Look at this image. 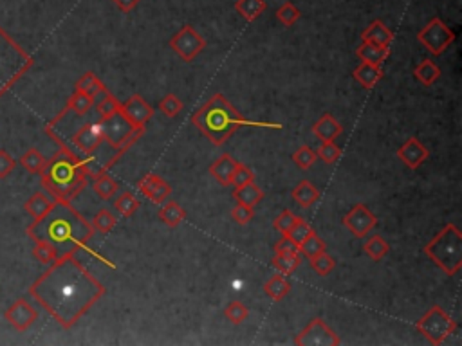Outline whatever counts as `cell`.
I'll return each mask as SVG.
<instances>
[{
    "label": "cell",
    "mask_w": 462,
    "mask_h": 346,
    "mask_svg": "<svg viewBox=\"0 0 462 346\" xmlns=\"http://www.w3.org/2000/svg\"><path fill=\"white\" fill-rule=\"evenodd\" d=\"M300 252H276L271 260L274 269H279L282 274H293L300 265Z\"/></svg>",
    "instance_id": "1f68e13d"
},
{
    "label": "cell",
    "mask_w": 462,
    "mask_h": 346,
    "mask_svg": "<svg viewBox=\"0 0 462 346\" xmlns=\"http://www.w3.org/2000/svg\"><path fill=\"white\" fill-rule=\"evenodd\" d=\"M455 33L451 27H448L439 17H433L432 20L417 33V42L423 45L430 55L439 56L454 43Z\"/></svg>",
    "instance_id": "9c48e42d"
},
{
    "label": "cell",
    "mask_w": 462,
    "mask_h": 346,
    "mask_svg": "<svg viewBox=\"0 0 462 346\" xmlns=\"http://www.w3.org/2000/svg\"><path fill=\"white\" fill-rule=\"evenodd\" d=\"M274 251L276 252H298V245H296L287 235H282V238H280L279 242H276V245H274Z\"/></svg>",
    "instance_id": "f5cc1de1"
},
{
    "label": "cell",
    "mask_w": 462,
    "mask_h": 346,
    "mask_svg": "<svg viewBox=\"0 0 462 346\" xmlns=\"http://www.w3.org/2000/svg\"><path fill=\"white\" fill-rule=\"evenodd\" d=\"M112 2H114V6L120 9L121 13H130V11H134V9L137 8V4H139L141 0H112Z\"/></svg>",
    "instance_id": "db71d44e"
},
{
    "label": "cell",
    "mask_w": 462,
    "mask_h": 346,
    "mask_svg": "<svg viewBox=\"0 0 462 346\" xmlns=\"http://www.w3.org/2000/svg\"><path fill=\"white\" fill-rule=\"evenodd\" d=\"M326 247H327L326 242H323V240H321L316 233H311V235H309L307 238H305L304 242L298 245V252L311 260V258H314L316 254H320V252L326 251Z\"/></svg>",
    "instance_id": "8d00e7d4"
},
{
    "label": "cell",
    "mask_w": 462,
    "mask_h": 346,
    "mask_svg": "<svg viewBox=\"0 0 462 346\" xmlns=\"http://www.w3.org/2000/svg\"><path fill=\"white\" fill-rule=\"evenodd\" d=\"M139 206H141L139 199H137L136 195L130 192H125L123 195H120V197L115 199V202H114V208L120 211L123 217H132V215L139 210Z\"/></svg>",
    "instance_id": "74e56055"
},
{
    "label": "cell",
    "mask_w": 462,
    "mask_h": 346,
    "mask_svg": "<svg viewBox=\"0 0 462 346\" xmlns=\"http://www.w3.org/2000/svg\"><path fill=\"white\" fill-rule=\"evenodd\" d=\"M52 204H55V199L46 195L43 192H36L27 199L26 204H24V210H26L27 215H31V217L36 220V218H42L43 215L48 213L52 208Z\"/></svg>",
    "instance_id": "603a6c76"
},
{
    "label": "cell",
    "mask_w": 462,
    "mask_h": 346,
    "mask_svg": "<svg viewBox=\"0 0 462 346\" xmlns=\"http://www.w3.org/2000/svg\"><path fill=\"white\" fill-rule=\"evenodd\" d=\"M300 17H302V13H300V9L296 8L293 2H284V4L276 9V18H279L286 27L295 26L296 22L300 20Z\"/></svg>",
    "instance_id": "b9f144b4"
},
{
    "label": "cell",
    "mask_w": 462,
    "mask_h": 346,
    "mask_svg": "<svg viewBox=\"0 0 462 346\" xmlns=\"http://www.w3.org/2000/svg\"><path fill=\"white\" fill-rule=\"evenodd\" d=\"M253 180H255V173H253V170H249L246 164L239 163L235 173L231 177V186H233V188H239V186H244V184L253 182Z\"/></svg>",
    "instance_id": "f907efd6"
},
{
    "label": "cell",
    "mask_w": 462,
    "mask_h": 346,
    "mask_svg": "<svg viewBox=\"0 0 462 346\" xmlns=\"http://www.w3.org/2000/svg\"><path fill=\"white\" fill-rule=\"evenodd\" d=\"M334 265H336V261H334V258L330 257V254H327L326 251L316 254L314 258H311V267H313V271L318 276H329V274L332 273Z\"/></svg>",
    "instance_id": "7bdbcfd3"
},
{
    "label": "cell",
    "mask_w": 462,
    "mask_h": 346,
    "mask_svg": "<svg viewBox=\"0 0 462 346\" xmlns=\"http://www.w3.org/2000/svg\"><path fill=\"white\" fill-rule=\"evenodd\" d=\"M170 48L183 62H192L199 52L204 51L206 40L192 26H184L170 38Z\"/></svg>",
    "instance_id": "8fae6325"
},
{
    "label": "cell",
    "mask_w": 462,
    "mask_h": 346,
    "mask_svg": "<svg viewBox=\"0 0 462 346\" xmlns=\"http://www.w3.org/2000/svg\"><path fill=\"white\" fill-rule=\"evenodd\" d=\"M415 329L419 333H423L432 345L441 346L457 330V323L444 308L435 305L430 310H426L424 316L415 323Z\"/></svg>",
    "instance_id": "ba28073f"
},
{
    "label": "cell",
    "mask_w": 462,
    "mask_h": 346,
    "mask_svg": "<svg viewBox=\"0 0 462 346\" xmlns=\"http://www.w3.org/2000/svg\"><path fill=\"white\" fill-rule=\"evenodd\" d=\"M105 294V285L92 276L76 252L56 258L29 287V296L65 330L73 329Z\"/></svg>",
    "instance_id": "6da1fadb"
},
{
    "label": "cell",
    "mask_w": 462,
    "mask_h": 346,
    "mask_svg": "<svg viewBox=\"0 0 462 346\" xmlns=\"http://www.w3.org/2000/svg\"><path fill=\"white\" fill-rule=\"evenodd\" d=\"M4 317L15 330L26 332V330H29L31 326L34 325V321L38 319V312H36V308H34L29 301L18 299V301H15V303L6 310Z\"/></svg>",
    "instance_id": "9a60e30c"
},
{
    "label": "cell",
    "mask_w": 462,
    "mask_h": 346,
    "mask_svg": "<svg viewBox=\"0 0 462 346\" xmlns=\"http://www.w3.org/2000/svg\"><path fill=\"white\" fill-rule=\"evenodd\" d=\"M231 217H233V220H235L237 224L246 226V224H249L253 218H255V211H253L251 206L239 204V202H237V204L233 206V210H231Z\"/></svg>",
    "instance_id": "681fc988"
},
{
    "label": "cell",
    "mask_w": 462,
    "mask_h": 346,
    "mask_svg": "<svg viewBox=\"0 0 462 346\" xmlns=\"http://www.w3.org/2000/svg\"><path fill=\"white\" fill-rule=\"evenodd\" d=\"M92 189L103 201H108V199L114 197V193L118 192V182L112 179L107 173H99L94 177V182H92Z\"/></svg>",
    "instance_id": "836d02e7"
},
{
    "label": "cell",
    "mask_w": 462,
    "mask_h": 346,
    "mask_svg": "<svg viewBox=\"0 0 462 346\" xmlns=\"http://www.w3.org/2000/svg\"><path fill=\"white\" fill-rule=\"evenodd\" d=\"M103 143L105 141H103V130L99 121H90V123L82 124L73 136V146L87 157L94 155Z\"/></svg>",
    "instance_id": "7c38bea8"
},
{
    "label": "cell",
    "mask_w": 462,
    "mask_h": 346,
    "mask_svg": "<svg viewBox=\"0 0 462 346\" xmlns=\"http://www.w3.org/2000/svg\"><path fill=\"white\" fill-rule=\"evenodd\" d=\"M289 291H291V283L287 282L284 274H274V276H271V278L264 283V292L270 296L273 301L284 299L289 294Z\"/></svg>",
    "instance_id": "484cf974"
},
{
    "label": "cell",
    "mask_w": 462,
    "mask_h": 346,
    "mask_svg": "<svg viewBox=\"0 0 462 346\" xmlns=\"http://www.w3.org/2000/svg\"><path fill=\"white\" fill-rule=\"evenodd\" d=\"M76 90H80V92H83V94L90 96V98H94V101H96V98H98L99 94H103V92L107 90V87L99 82L98 76H96L94 73H85L76 82Z\"/></svg>",
    "instance_id": "f546056e"
},
{
    "label": "cell",
    "mask_w": 462,
    "mask_h": 346,
    "mask_svg": "<svg viewBox=\"0 0 462 346\" xmlns=\"http://www.w3.org/2000/svg\"><path fill=\"white\" fill-rule=\"evenodd\" d=\"M137 189H139L141 195H145L146 199H150L155 204H164V201L170 197L172 193L170 184L161 179V177L154 175V173H148V175L143 177L137 182Z\"/></svg>",
    "instance_id": "2e32d148"
},
{
    "label": "cell",
    "mask_w": 462,
    "mask_h": 346,
    "mask_svg": "<svg viewBox=\"0 0 462 346\" xmlns=\"http://www.w3.org/2000/svg\"><path fill=\"white\" fill-rule=\"evenodd\" d=\"M343 226L351 231L356 238H365L377 226V218L365 204H356L343 217Z\"/></svg>",
    "instance_id": "4fadbf2b"
},
{
    "label": "cell",
    "mask_w": 462,
    "mask_h": 346,
    "mask_svg": "<svg viewBox=\"0 0 462 346\" xmlns=\"http://www.w3.org/2000/svg\"><path fill=\"white\" fill-rule=\"evenodd\" d=\"M415 78H417V82L423 83L424 87H430L441 78V69L437 67V64L433 60H423L415 67Z\"/></svg>",
    "instance_id": "f1b7e54d"
},
{
    "label": "cell",
    "mask_w": 462,
    "mask_h": 346,
    "mask_svg": "<svg viewBox=\"0 0 462 346\" xmlns=\"http://www.w3.org/2000/svg\"><path fill=\"white\" fill-rule=\"evenodd\" d=\"M92 107H94V98H90V96L83 94V92L74 89L73 96L69 98L67 107L65 108H67L69 112H74L76 115H85Z\"/></svg>",
    "instance_id": "e575fe53"
},
{
    "label": "cell",
    "mask_w": 462,
    "mask_h": 346,
    "mask_svg": "<svg viewBox=\"0 0 462 346\" xmlns=\"http://www.w3.org/2000/svg\"><path fill=\"white\" fill-rule=\"evenodd\" d=\"M192 123L215 146L224 145L240 127H246V124H249V127H265V129H282V124L276 123L273 124L248 121L237 112V108L223 94L211 96L202 107H199L197 110L193 112Z\"/></svg>",
    "instance_id": "277c9868"
},
{
    "label": "cell",
    "mask_w": 462,
    "mask_h": 346,
    "mask_svg": "<svg viewBox=\"0 0 462 346\" xmlns=\"http://www.w3.org/2000/svg\"><path fill=\"white\" fill-rule=\"evenodd\" d=\"M390 245L386 244L385 238L379 235H372L363 244V251L367 252V257L374 261H379L388 254Z\"/></svg>",
    "instance_id": "d6a6232c"
},
{
    "label": "cell",
    "mask_w": 462,
    "mask_h": 346,
    "mask_svg": "<svg viewBox=\"0 0 462 346\" xmlns=\"http://www.w3.org/2000/svg\"><path fill=\"white\" fill-rule=\"evenodd\" d=\"M233 199H235L239 204H246L255 208V206L264 199V192H262L260 186H257L255 180H253V182H248L244 184V186L235 188V192H233Z\"/></svg>",
    "instance_id": "cb8c5ba5"
},
{
    "label": "cell",
    "mask_w": 462,
    "mask_h": 346,
    "mask_svg": "<svg viewBox=\"0 0 462 346\" xmlns=\"http://www.w3.org/2000/svg\"><path fill=\"white\" fill-rule=\"evenodd\" d=\"M224 316L230 323L233 325H240V323H244L249 316V310L244 303H240V301H230L224 308Z\"/></svg>",
    "instance_id": "60d3db41"
},
{
    "label": "cell",
    "mask_w": 462,
    "mask_h": 346,
    "mask_svg": "<svg viewBox=\"0 0 462 346\" xmlns=\"http://www.w3.org/2000/svg\"><path fill=\"white\" fill-rule=\"evenodd\" d=\"M235 9L246 22H255L267 9V2L265 0H237Z\"/></svg>",
    "instance_id": "d4e9b609"
},
{
    "label": "cell",
    "mask_w": 462,
    "mask_h": 346,
    "mask_svg": "<svg viewBox=\"0 0 462 346\" xmlns=\"http://www.w3.org/2000/svg\"><path fill=\"white\" fill-rule=\"evenodd\" d=\"M27 235L33 238V242L42 240L51 244L58 254L60 249H64L62 254H65L85 247L87 242L94 236V229L90 222H87V218L74 210L71 202L55 201L48 213L42 218H36L27 227Z\"/></svg>",
    "instance_id": "7a4b0ae2"
},
{
    "label": "cell",
    "mask_w": 462,
    "mask_h": 346,
    "mask_svg": "<svg viewBox=\"0 0 462 346\" xmlns=\"http://www.w3.org/2000/svg\"><path fill=\"white\" fill-rule=\"evenodd\" d=\"M237 166H239V161L231 157V155L224 154L214 161L210 166V175L217 180L220 186H231V177L235 173Z\"/></svg>",
    "instance_id": "ac0fdd59"
},
{
    "label": "cell",
    "mask_w": 462,
    "mask_h": 346,
    "mask_svg": "<svg viewBox=\"0 0 462 346\" xmlns=\"http://www.w3.org/2000/svg\"><path fill=\"white\" fill-rule=\"evenodd\" d=\"M120 112L134 129L145 130L146 123L154 117V108L150 107L148 103H146L139 94L130 96L127 101L121 103Z\"/></svg>",
    "instance_id": "5bb4252c"
},
{
    "label": "cell",
    "mask_w": 462,
    "mask_h": 346,
    "mask_svg": "<svg viewBox=\"0 0 462 346\" xmlns=\"http://www.w3.org/2000/svg\"><path fill=\"white\" fill-rule=\"evenodd\" d=\"M183 107L184 103L181 101L176 94H167L163 99H161V103H159L161 112H163L164 115H168V117H176V115L183 110Z\"/></svg>",
    "instance_id": "bcb514c9"
},
{
    "label": "cell",
    "mask_w": 462,
    "mask_h": 346,
    "mask_svg": "<svg viewBox=\"0 0 462 346\" xmlns=\"http://www.w3.org/2000/svg\"><path fill=\"white\" fill-rule=\"evenodd\" d=\"M343 129L342 124L336 121L332 114H323L316 123L313 124V134L316 139L323 141H336L340 136H342Z\"/></svg>",
    "instance_id": "d6986e66"
},
{
    "label": "cell",
    "mask_w": 462,
    "mask_h": 346,
    "mask_svg": "<svg viewBox=\"0 0 462 346\" xmlns=\"http://www.w3.org/2000/svg\"><path fill=\"white\" fill-rule=\"evenodd\" d=\"M388 55H390V48L377 45V43H370V42H361L360 48L356 49V56H358L361 62L372 65H381L386 58H388Z\"/></svg>",
    "instance_id": "44dd1931"
},
{
    "label": "cell",
    "mask_w": 462,
    "mask_h": 346,
    "mask_svg": "<svg viewBox=\"0 0 462 346\" xmlns=\"http://www.w3.org/2000/svg\"><path fill=\"white\" fill-rule=\"evenodd\" d=\"M120 105L121 103L118 101V99H115L114 96L108 92V90H105V92H103V98L96 103V110H98L99 120H105V117H111V115H114L115 112L120 110Z\"/></svg>",
    "instance_id": "ab89813d"
},
{
    "label": "cell",
    "mask_w": 462,
    "mask_h": 346,
    "mask_svg": "<svg viewBox=\"0 0 462 346\" xmlns=\"http://www.w3.org/2000/svg\"><path fill=\"white\" fill-rule=\"evenodd\" d=\"M428 148H426L417 137H410L407 143H402L398 148L399 161L407 164L410 170H417V168L428 159Z\"/></svg>",
    "instance_id": "e0dca14e"
},
{
    "label": "cell",
    "mask_w": 462,
    "mask_h": 346,
    "mask_svg": "<svg viewBox=\"0 0 462 346\" xmlns=\"http://www.w3.org/2000/svg\"><path fill=\"white\" fill-rule=\"evenodd\" d=\"M352 76H354L356 82L360 83L361 87H365V89H374V87L381 82L383 71H381V65H372L361 62V65L352 73Z\"/></svg>",
    "instance_id": "7402d4cb"
},
{
    "label": "cell",
    "mask_w": 462,
    "mask_h": 346,
    "mask_svg": "<svg viewBox=\"0 0 462 346\" xmlns=\"http://www.w3.org/2000/svg\"><path fill=\"white\" fill-rule=\"evenodd\" d=\"M33 64V58L4 29H0V98L13 89Z\"/></svg>",
    "instance_id": "8992f818"
},
{
    "label": "cell",
    "mask_w": 462,
    "mask_h": 346,
    "mask_svg": "<svg viewBox=\"0 0 462 346\" xmlns=\"http://www.w3.org/2000/svg\"><path fill=\"white\" fill-rule=\"evenodd\" d=\"M159 218L163 220L167 226L170 227H177L181 222H183L184 218H186V211L181 208L179 202H167V204L159 210Z\"/></svg>",
    "instance_id": "4dcf8cb0"
},
{
    "label": "cell",
    "mask_w": 462,
    "mask_h": 346,
    "mask_svg": "<svg viewBox=\"0 0 462 346\" xmlns=\"http://www.w3.org/2000/svg\"><path fill=\"white\" fill-rule=\"evenodd\" d=\"M316 159L318 155L314 154L309 146H300L295 154H293V163H295L300 170H309V168L316 163Z\"/></svg>",
    "instance_id": "ee69618b"
},
{
    "label": "cell",
    "mask_w": 462,
    "mask_h": 346,
    "mask_svg": "<svg viewBox=\"0 0 462 346\" xmlns=\"http://www.w3.org/2000/svg\"><path fill=\"white\" fill-rule=\"evenodd\" d=\"M318 157L323 161L326 164L336 163L340 157H342V148L334 145V141H323L318 148Z\"/></svg>",
    "instance_id": "f6af8a7d"
},
{
    "label": "cell",
    "mask_w": 462,
    "mask_h": 346,
    "mask_svg": "<svg viewBox=\"0 0 462 346\" xmlns=\"http://www.w3.org/2000/svg\"><path fill=\"white\" fill-rule=\"evenodd\" d=\"M89 175L85 159L78 157L67 145H60V150L49 159L40 173L42 186L51 193V197L65 202H73L85 189Z\"/></svg>",
    "instance_id": "3957f363"
},
{
    "label": "cell",
    "mask_w": 462,
    "mask_h": 346,
    "mask_svg": "<svg viewBox=\"0 0 462 346\" xmlns=\"http://www.w3.org/2000/svg\"><path fill=\"white\" fill-rule=\"evenodd\" d=\"M361 42H370L390 48V43L394 42V33H392V29H390L388 26H385V22L383 20H374L370 22V26L361 34Z\"/></svg>",
    "instance_id": "ffe728a7"
},
{
    "label": "cell",
    "mask_w": 462,
    "mask_h": 346,
    "mask_svg": "<svg viewBox=\"0 0 462 346\" xmlns=\"http://www.w3.org/2000/svg\"><path fill=\"white\" fill-rule=\"evenodd\" d=\"M295 345L298 346H338L342 345V339L332 329L327 326V323L321 317L311 319L307 326L295 338Z\"/></svg>",
    "instance_id": "30bf717a"
},
{
    "label": "cell",
    "mask_w": 462,
    "mask_h": 346,
    "mask_svg": "<svg viewBox=\"0 0 462 346\" xmlns=\"http://www.w3.org/2000/svg\"><path fill=\"white\" fill-rule=\"evenodd\" d=\"M424 254L433 264L446 273L455 276L462 267V233L455 224L442 227L437 236H433L428 244L424 245Z\"/></svg>",
    "instance_id": "5b68a950"
},
{
    "label": "cell",
    "mask_w": 462,
    "mask_h": 346,
    "mask_svg": "<svg viewBox=\"0 0 462 346\" xmlns=\"http://www.w3.org/2000/svg\"><path fill=\"white\" fill-rule=\"evenodd\" d=\"M298 218L300 217H296V215L291 213V211H289V210L282 211V213H280L279 217L274 218L273 227L276 231H279V233H282V235H287V233L291 231V227L295 226L296 222H298Z\"/></svg>",
    "instance_id": "7dc6e473"
},
{
    "label": "cell",
    "mask_w": 462,
    "mask_h": 346,
    "mask_svg": "<svg viewBox=\"0 0 462 346\" xmlns=\"http://www.w3.org/2000/svg\"><path fill=\"white\" fill-rule=\"evenodd\" d=\"M15 166H17V161L13 159V155L0 148V179H6L15 170Z\"/></svg>",
    "instance_id": "816d5d0a"
},
{
    "label": "cell",
    "mask_w": 462,
    "mask_h": 346,
    "mask_svg": "<svg viewBox=\"0 0 462 346\" xmlns=\"http://www.w3.org/2000/svg\"><path fill=\"white\" fill-rule=\"evenodd\" d=\"M33 257L36 258L40 264L51 265L56 258L60 257V254H58L56 247H52L51 244H48V242H42V240H36V242H34V247H33Z\"/></svg>",
    "instance_id": "f35d334b"
},
{
    "label": "cell",
    "mask_w": 462,
    "mask_h": 346,
    "mask_svg": "<svg viewBox=\"0 0 462 346\" xmlns=\"http://www.w3.org/2000/svg\"><path fill=\"white\" fill-rule=\"evenodd\" d=\"M115 224H118V218L108 210H99L94 215V218L90 220V226H92L94 233H111Z\"/></svg>",
    "instance_id": "d590c367"
},
{
    "label": "cell",
    "mask_w": 462,
    "mask_h": 346,
    "mask_svg": "<svg viewBox=\"0 0 462 346\" xmlns=\"http://www.w3.org/2000/svg\"><path fill=\"white\" fill-rule=\"evenodd\" d=\"M293 199H295L296 204L302 206V208H309V206H313L314 202L320 199V192H318L316 186L309 182V180H302V182L293 189Z\"/></svg>",
    "instance_id": "4316f807"
},
{
    "label": "cell",
    "mask_w": 462,
    "mask_h": 346,
    "mask_svg": "<svg viewBox=\"0 0 462 346\" xmlns=\"http://www.w3.org/2000/svg\"><path fill=\"white\" fill-rule=\"evenodd\" d=\"M18 163L22 164V168L24 170H27L29 173H34V175H40L43 171V168H46V163H48V159L43 157L42 152L36 148H29L26 152V154L22 155L20 159H18Z\"/></svg>",
    "instance_id": "83f0119b"
},
{
    "label": "cell",
    "mask_w": 462,
    "mask_h": 346,
    "mask_svg": "<svg viewBox=\"0 0 462 346\" xmlns=\"http://www.w3.org/2000/svg\"><path fill=\"white\" fill-rule=\"evenodd\" d=\"M311 233H314L313 227L309 226V224L305 222V220L298 218V222H296L295 226L291 227V231L287 233V236H289V238H291L296 245H300V244H302V242H304L305 238H307L309 235H311Z\"/></svg>",
    "instance_id": "c3c4849f"
},
{
    "label": "cell",
    "mask_w": 462,
    "mask_h": 346,
    "mask_svg": "<svg viewBox=\"0 0 462 346\" xmlns=\"http://www.w3.org/2000/svg\"><path fill=\"white\" fill-rule=\"evenodd\" d=\"M99 124H102L103 130V141L108 143V146L120 155L127 152L145 132L143 129L130 127V123L125 120L120 110L115 112L114 115H111V117L99 120Z\"/></svg>",
    "instance_id": "52a82bcc"
}]
</instances>
